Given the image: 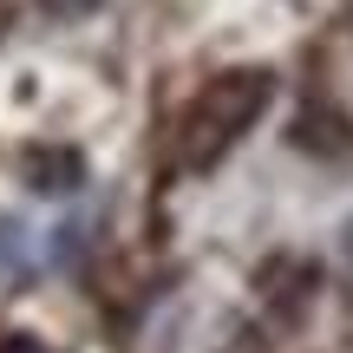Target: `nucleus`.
Wrapping results in <instances>:
<instances>
[{
  "instance_id": "obj_1",
  "label": "nucleus",
  "mask_w": 353,
  "mask_h": 353,
  "mask_svg": "<svg viewBox=\"0 0 353 353\" xmlns=\"http://www.w3.org/2000/svg\"><path fill=\"white\" fill-rule=\"evenodd\" d=\"M268 92H275L268 72H223V79H210V85L196 92V105L183 112V131H176V138H183V164H216V157L262 118Z\"/></svg>"
},
{
  "instance_id": "obj_3",
  "label": "nucleus",
  "mask_w": 353,
  "mask_h": 353,
  "mask_svg": "<svg viewBox=\"0 0 353 353\" xmlns=\"http://www.w3.org/2000/svg\"><path fill=\"white\" fill-rule=\"evenodd\" d=\"M262 294L281 307V314H301L307 294H314V262H301V255H275V262H262Z\"/></svg>"
},
{
  "instance_id": "obj_4",
  "label": "nucleus",
  "mask_w": 353,
  "mask_h": 353,
  "mask_svg": "<svg viewBox=\"0 0 353 353\" xmlns=\"http://www.w3.org/2000/svg\"><path fill=\"white\" fill-rule=\"evenodd\" d=\"M39 7H46V13H65V20H72V13H85V7H99V0H39Z\"/></svg>"
},
{
  "instance_id": "obj_5",
  "label": "nucleus",
  "mask_w": 353,
  "mask_h": 353,
  "mask_svg": "<svg viewBox=\"0 0 353 353\" xmlns=\"http://www.w3.org/2000/svg\"><path fill=\"white\" fill-rule=\"evenodd\" d=\"M0 353H46L39 341H26V334H13V341H0Z\"/></svg>"
},
{
  "instance_id": "obj_2",
  "label": "nucleus",
  "mask_w": 353,
  "mask_h": 353,
  "mask_svg": "<svg viewBox=\"0 0 353 353\" xmlns=\"http://www.w3.org/2000/svg\"><path fill=\"white\" fill-rule=\"evenodd\" d=\"M26 183L39 190V196H72L79 183H85V164H79V151H65V144H46V151H26L20 157Z\"/></svg>"
}]
</instances>
